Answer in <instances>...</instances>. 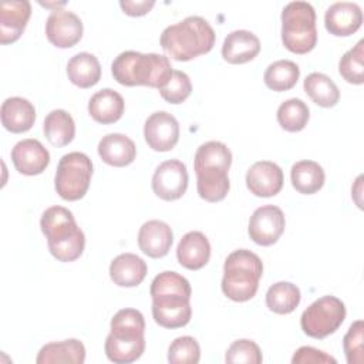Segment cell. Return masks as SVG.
<instances>
[{"label":"cell","mask_w":364,"mask_h":364,"mask_svg":"<svg viewBox=\"0 0 364 364\" xmlns=\"http://www.w3.org/2000/svg\"><path fill=\"white\" fill-rule=\"evenodd\" d=\"M260 51V40L249 30H235L225 37L222 57L229 64L252 61Z\"/></svg>","instance_id":"obj_18"},{"label":"cell","mask_w":364,"mask_h":364,"mask_svg":"<svg viewBox=\"0 0 364 364\" xmlns=\"http://www.w3.org/2000/svg\"><path fill=\"white\" fill-rule=\"evenodd\" d=\"M293 188L303 195H313L318 192L326 181V173L321 165L314 161H299L290 169Z\"/></svg>","instance_id":"obj_27"},{"label":"cell","mask_w":364,"mask_h":364,"mask_svg":"<svg viewBox=\"0 0 364 364\" xmlns=\"http://www.w3.org/2000/svg\"><path fill=\"white\" fill-rule=\"evenodd\" d=\"M124 109L125 102L122 95L111 88L97 91L88 101V112L100 124L117 122L122 117Z\"/></svg>","instance_id":"obj_24"},{"label":"cell","mask_w":364,"mask_h":364,"mask_svg":"<svg viewBox=\"0 0 364 364\" xmlns=\"http://www.w3.org/2000/svg\"><path fill=\"white\" fill-rule=\"evenodd\" d=\"M105 354L109 361L117 364H128L136 361L145 350L144 336L115 334L109 331L104 344Z\"/></svg>","instance_id":"obj_23"},{"label":"cell","mask_w":364,"mask_h":364,"mask_svg":"<svg viewBox=\"0 0 364 364\" xmlns=\"http://www.w3.org/2000/svg\"><path fill=\"white\" fill-rule=\"evenodd\" d=\"M172 71L166 55L156 53L142 54L132 50L118 54L111 64L114 80L127 87L145 85L159 90L166 84Z\"/></svg>","instance_id":"obj_2"},{"label":"cell","mask_w":364,"mask_h":364,"mask_svg":"<svg viewBox=\"0 0 364 364\" xmlns=\"http://www.w3.org/2000/svg\"><path fill=\"white\" fill-rule=\"evenodd\" d=\"M176 257L181 266L189 270L202 269L210 257V243L208 237L198 230L182 236L176 247Z\"/></svg>","instance_id":"obj_19"},{"label":"cell","mask_w":364,"mask_h":364,"mask_svg":"<svg viewBox=\"0 0 364 364\" xmlns=\"http://www.w3.org/2000/svg\"><path fill=\"white\" fill-rule=\"evenodd\" d=\"M344 318V303L336 296H323L303 311L300 326L309 337L324 338L337 331Z\"/></svg>","instance_id":"obj_7"},{"label":"cell","mask_w":364,"mask_h":364,"mask_svg":"<svg viewBox=\"0 0 364 364\" xmlns=\"http://www.w3.org/2000/svg\"><path fill=\"white\" fill-rule=\"evenodd\" d=\"M364 324L363 320L354 321L343 338V347L348 364H363L364 360Z\"/></svg>","instance_id":"obj_40"},{"label":"cell","mask_w":364,"mask_h":364,"mask_svg":"<svg viewBox=\"0 0 364 364\" xmlns=\"http://www.w3.org/2000/svg\"><path fill=\"white\" fill-rule=\"evenodd\" d=\"M152 297L154 320L165 328H179L189 323L192 317L191 296L176 291L156 293Z\"/></svg>","instance_id":"obj_8"},{"label":"cell","mask_w":364,"mask_h":364,"mask_svg":"<svg viewBox=\"0 0 364 364\" xmlns=\"http://www.w3.org/2000/svg\"><path fill=\"white\" fill-rule=\"evenodd\" d=\"M300 289L290 282H277L266 293V306L277 314L291 313L300 303Z\"/></svg>","instance_id":"obj_32"},{"label":"cell","mask_w":364,"mask_h":364,"mask_svg":"<svg viewBox=\"0 0 364 364\" xmlns=\"http://www.w3.org/2000/svg\"><path fill=\"white\" fill-rule=\"evenodd\" d=\"M286 219L280 208L274 205H264L257 208L247 226V233L250 239L260 246H270L279 240L284 232Z\"/></svg>","instance_id":"obj_10"},{"label":"cell","mask_w":364,"mask_h":364,"mask_svg":"<svg viewBox=\"0 0 364 364\" xmlns=\"http://www.w3.org/2000/svg\"><path fill=\"white\" fill-rule=\"evenodd\" d=\"M338 73L350 84L364 82V40L343 54L338 61Z\"/></svg>","instance_id":"obj_35"},{"label":"cell","mask_w":364,"mask_h":364,"mask_svg":"<svg viewBox=\"0 0 364 364\" xmlns=\"http://www.w3.org/2000/svg\"><path fill=\"white\" fill-rule=\"evenodd\" d=\"M119 6L122 9V11L128 16L136 17V16H144L148 11H151V9L155 6L154 0H121Z\"/></svg>","instance_id":"obj_42"},{"label":"cell","mask_w":364,"mask_h":364,"mask_svg":"<svg viewBox=\"0 0 364 364\" xmlns=\"http://www.w3.org/2000/svg\"><path fill=\"white\" fill-rule=\"evenodd\" d=\"M306 94L314 104L323 108L334 107L340 100V91L336 82L323 73H311L303 82Z\"/></svg>","instance_id":"obj_30"},{"label":"cell","mask_w":364,"mask_h":364,"mask_svg":"<svg viewBox=\"0 0 364 364\" xmlns=\"http://www.w3.org/2000/svg\"><path fill=\"white\" fill-rule=\"evenodd\" d=\"M91 176V159L82 152H68L58 161L54 186L64 200H78L87 193Z\"/></svg>","instance_id":"obj_6"},{"label":"cell","mask_w":364,"mask_h":364,"mask_svg":"<svg viewBox=\"0 0 364 364\" xmlns=\"http://www.w3.org/2000/svg\"><path fill=\"white\" fill-rule=\"evenodd\" d=\"M40 226L47 237L50 253L57 260L74 262L82 255L85 236L71 210L64 206H50L43 212Z\"/></svg>","instance_id":"obj_3"},{"label":"cell","mask_w":364,"mask_h":364,"mask_svg":"<svg viewBox=\"0 0 364 364\" xmlns=\"http://www.w3.org/2000/svg\"><path fill=\"white\" fill-rule=\"evenodd\" d=\"M43 131L50 144L55 146H65L74 139L75 124L67 111L53 109L44 118Z\"/></svg>","instance_id":"obj_29"},{"label":"cell","mask_w":364,"mask_h":364,"mask_svg":"<svg viewBox=\"0 0 364 364\" xmlns=\"http://www.w3.org/2000/svg\"><path fill=\"white\" fill-rule=\"evenodd\" d=\"M148 272L144 259L134 253L118 255L109 264V277L119 287H135L142 283Z\"/></svg>","instance_id":"obj_22"},{"label":"cell","mask_w":364,"mask_h":364,"mask_svg":"<svg viewBox=\"0 0 364 364\" xmlns=\"http://www.w3.org/2000/svg\"><path fill=\"white\" fill-rule=\"evenodd\" d=\"M363 24V11L357 3L336 1L324 14L327 31L337 37H347L355 33Z\"/></svg>","instance_id":"obj_15"},{"label":"cell","mask_w":364,"mask_h":364,"mask_svg":"<svg viewBox=\"0 0 364 364\" xmlns=\"http://www.w3.org/2000/svg\"><path fill=\"white\" fill-rule=\"evenodd\" d=\"M262 274L260 257L247 249H237L225 260L222 291L233 301H247L255 297Z\"/></svg>","instance_id":"obj_4"},{"label":"cell","mask_w":364,"mask_h":364,"mask_svg":"<svg viewBox=\"0 0 364 364\" xmlns=\"http://www.w3.org/2000/svg\"><path fill=\"white\" fill-rule=\"evenodd\" d=\"M310 118V109L307 104L300 98H289L277 108V122L289 132L301 131Z\"/></svg>","instance_id":"obj_34"},{"label":"cell","mask_w":364,"mask_h":364,"mask_svg":"<svg viewBox=\"0 0 364 364\" xmlns=\"http://www.w3.org/2000/svg\"><path fill=\"white\" fill-rule=\"evenodd\" d=\"M144 136L148 146L154 151H171L179 139V124L172 114L166 111H156L146 118Z\"/></svg>","instance_id":"obj_12"},{"label":"cell","mask_w":364,"mask_h":364,"mask_svg":"<svg viewBox=\"0 0 364 364\" xmlns=\"http://www.w3.org/2000/svg\"><path fill=\"white\" fill-rule=\"evenodd\" d=\"M215 31L200 16H189L168 26L159 38L164 51L176 61H189L209 53L215 46Z\"/></svg>","instance_id":"obj_1"},{"label":"cell","mask_w":364,"mask_h":364,"mask_svg":"<svg viewBox=\"0 0 364 364\" xmlns=\"http://www.w3.org/2000/svg\"><path fill=\"white\" fill-rule=\"evenodd\" d=\"M111 331L117 334L128 336H144L145 320L136 309H122L111 318Z\"/></svg>","instance_id":"obj_37"},{"label":"cell","mask_w":364,"mask_h":364,"mask_svg":"<svg viewBox=\"0 0 364 364\" xmlns=\"http://www.w3.org/2000/svg\"><path fill=\"white\" fill-rule=\"evenodd\" d=\"M293 364H336L337 360L321 350H317L310 346H303L296 350L293 358Z\"/></svg>","instance_id":"obj_41"},{"label":"cell","mask_w":364,"mask_h":364,"mask_svg":"<svg viewBox=\"0 0 364 364\" xmlns=\"http://www.w3.org/2000/svg\"><path fill=\"white\" fill-rule=\"evenodd\" d=\"M0 115L1 124L7 131L21 134L27 132L34 125L36 108L23 97H10L1 104Z\"/></svg>","instance_id":"obj_20"},{"label":"cell","mask_w":364,"mask_h":364,"mask_svg":"<svg viewBox=\"0 0 364 364\" xmlns=\"http://www.w3.org/2000/svg\"><path fill=\"white\" fill-rule=\"evenodd\" d=\"M14 168L23 175H40L50 164V152L44 145L33 138L18 141L11 149Z\"/></svg>","instance_id":"obj_14"},{"label":"cell","mask_w":364,"mask_h":364,"mask_svg":"<svg viewBox=\"0 0 364 364\" xmlns=\"http://www.w3.org/2000/svg\"><path fill=\"white\" fill-rule=\"evenodd\" d=\"M188 181L185 164L179 159H168L156 166L152 175V191L164 200H176L186 192Z\"/></svg>","instance_id":"obj_9"},{"label":"cell","mask_w":364,"mask_h":364,"mask_svg":"<svg viewBox=\"0 0 364 364\" xmlns=\"http://www.w3.org/2000/svg\"><path fill=\"white\" fill-rule=\"evenodd\" d=\"M283 182L282 168L272 161H257L246 172V186L255 196H274L282 191Z\"/></svg>","instance_id":"obj_13"},{"label":"cell","mask_w":364,"mask_h":364,"mask_svg":"<svg viewBox=\"0 0 364 364\" xmlns=\"http://www.w3.org/2000/svg\"><path fill=\"white\" fill-rule=\"evenodd\" d=\"M192 92V82L186 73L173 70L166 84L159 88L161 97L171 104L183 102Z\"/></svg>","instance_id":"obj_38"},{"label":"cell","mask_w":364,"mask_h":364,"mask_svg":"<svg viewBox=\"0 0 364 364\" xmlns=\"http://www.w3.org/2000/svg\"><path fill=\"white\" fill-rule=\"evenodd\" d=\"M200 360V347L191 336L175 338L168 348V361L171 364H196Z\"/></svg>","instance_id":"obj_36"},{"label":"cell","mask_w":364,"mask_h":364,"mask_svg":"<svg viewBox=\"0 0 364 364\" xmlns=\"http://www.w3.org/2000/svg\"><path fill=\"white\" fill-rule=\"evenodd\" d=\"M100 158L111 166H127L134 162L136 156V146L131 138L124 134H107L98 142Z\"/></svg>","instance_id":"obj_21"},{"label":"cell","mask_w":364,"mask_h":364,"mask_svg":"<svg viewBox=\"0 0 364 364\" xmlns=\"http://www.w3.org/2000/svg\"><path fill=\"white\" fill-rule=\"evenodd\" d=\"M81 18L68 10L55 9L46 21V36L48 41L58 48H70L82 37Z\"/></svg>","instance_id":"obj_11"},{"label":"cell","mask_w":364,"mask_h":364,"mask_svg":"<svg viewBox=\"0 0 364 364\" xmlns=\"http://www.w3.org/2000/svg\"><path fill=\"white\" fill-rule=\"evenodd\" d=\"M225 361L229 364H260L263 357L259 346L255 341L240 338L229 346Z\"/></svg>","instance_id":"obj_39"},{"label":"cell","mask_w":364,"mask_h":364,"mask_svg":"<svg viewBox=\"0 0 364 364\" xmlns=\"http://www.w3.org/2000/svg\"><path fill=\"white\" fill-rule=\"evenodd\" d=\"M67 75L74 85L90 88L101 78V64L94 54L82 51L70 58L67 64Z\"/></svg>","instance_id":"obj_26"},{"label":"cell","mask_w":364,"mask_h":364,"mask_svg":"<svg viewBox=\"0 0 364 364\" xmlns=\"http://www.w3.org/2000/svg\"><path fill=\"white\" fill-rule=\"evenodd\" d=\"M232 164L230 149L220 141H208L202 144L195 154L193 168L200 169H220L229 172Z\"/></svg>","instance_id":"obj_31"},{"label":"cell","mask_w":364,"mask_h":364,"mask_svg":"<svg viewBox=\"0 0 364 364\" xmlns=\"http://www.w3.org/2000/svg\"><path fill=\"white\" fill-rule=\"evenodd\" d=\"M196 173V189L206 202H219L226 198L230 182L226 171L220 169H200Z\"/></svg>","instance_id":"obj_28"},{"label":"cell","mask_w":364,"mask_h":364,"mask_svg":"<svg viewBox=\"0 0 364 364\" xmlns=\"http://www.w3.org/2000/svg\"><path fill=\"white\" fill-rule=\"evenodd\" d=\"M31 16V4L27 0H9L0 4V43H14L23 34Z\"/></svg>","instance_id":"obj_16"},{"label":"cell","mask_w":364,"mask_h":364,"mask_svg":"<svg viewBox=\"0 0 364 364\" xmlns=\"http://www.w3.org/2000/svg\"><path fill=\"white\" fill-rule=\"evenodd\" d=\"M300 77V68L294 61L290 60H277L264 71L263 80L267 88L282 92L293 88Z\"/></svg>","instance_id":"obj_33"},{"label":"cell","mask_w":364,"mask_h":364,"mask_svg":"<svg viewBox=\"0 0 364 364\" xmlns=\"http://www.w3.org/2000/svg\"><path fill=\"white\" fill-rule=\"evenodd\" d=\"M85 361V347L77 338L64 340L60 343H48L41 347L36 358L37 364H82Z\"/></svg>","instance_id":"obj_25"},{"label":"cell","mask_w":364,"mask_h":364,"mask_svg":"<svg viewBox=\"0 0 364 364\" xmlns=\"http://www.w3.org/2000/svg\"><path fill=\"white\" fill-rule=\"evenodd\" d=\"M173 242V233L168 223L162 220H148L138 232V246L149 257L158 259L168 255Z\"/></svg>","instance_id":"obj_17"},{"label":"cell","mask_w":364,"mask_h":364,"mask_svg":"<svg viewBox=\"0 0 364 364\" xmlns=\"http://www.w3.org/2000/svg\"><path fill=\"white\" fill-rule=\"evenodd\" d=\"M283 46L296 54H306L317 44L316 11L303 0L290 1L282 11Z\"/></svg>","instance_id":"obj_5"}]
</instances>
